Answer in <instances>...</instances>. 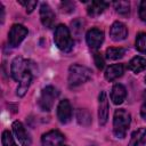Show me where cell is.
<instances>
[{"label":"cell","mask_w":146,"mask_h":146,"mask_svg":"<svg viewBox=\"0 0 146 146\" xmlns=\"http://www.w3.org/2000/svg\"><path fill=\"white\" fill-rule=\"evenodd\" d=\"M131 122V115L123 108H119L114 112L113 117V132L117 138H124L127 130Z\"/></svg>","instance_id":"1"},{"label":"cell","mask_w":146,"mask_h":146,"mask_svg":"<svg viewBox=\"0 0 146 146\" xmlns=\"http://www.w3.org/2000/svg\"><path fill=\"white\" fill-rule=\"evenodd\" d=\"M91 78V71L90 68L79 65V64H73L68 68V84L70 87H78Z\"/></svg>","instance_id":"2"},{"label":"cell","mask_w":146,"mask_h":146,"mask_svg":"<svg viewBox=\"0 0 146 146\" xmlns=\"http://www.w3.org/2000/svg\"><path fill=\"white\" fill-rule=\"evenodd\" d=\"M54 41L58 49H60L64 52H68L73 48V39L71 36L70 30L67 26L64 24H59L56 30H55V35H54Z\"/></svg>","instance_id":"3"},{"label":"cell","mask_w":146,"mask_h":146,"mask_svg":"<svg viewBox=\"0 0 146 146\" xmlns=\"http://www.w3.org/2000/svg\"><path fill=\"white\" fill-rule=\"evenodd\" d=\"M58 95H59V91L52 86H47L46 88H43L41 90V94L38 99V104H39L40 108L42 111H47V112L50 111L52 108L54 103L57 99Z\"/></svg>","instance_id":"4"},{"label":"cell","mask_w":146,"mask_h":146,"mask_svg":"<svg viewBox=\"0 0 146 146\" xmlns=\"http://www.w3.org/2000/svg\"><path fill=\"white\" fill-rule=\"evenodd\" d=\"M29 71H31L30 60H26L21 56H17L13 59L11 66H10V74L15 81L19 82L21 79L24 76V74Z\"/></svg>","instance_id":"5"},{"label":"cell","mask_w":146,"mask_h":146,"mask_svg":"<svg viewBox=\"0 0 146 146\" xmlns=\"http://www.w3.org/2000/svg\"><path fill=\"white\" fill-rule=\"evenodd\" d=\"M27 35V29L22 24H14L8 33V41L11 47H17Z\"/></svg>","instance_id":"6"},{"label":"cell","mask_w":146,"mask_h":146,"mask_svg":"<svg viewBox=\"0 0 146 146\" xmlns=\"http://www.w3.org/2000/svg\"><path fill=\"white\" fill-rule=\"evenodd\" d=\"M108 100L105 91H100L98 96V120L100 125H105L108 119Z\"/></svg>","instance_id":"7"},{"label":"cell","mask_w":146,"mask_h":146,"mask_svg":"<svg viewBox=\"0 0 146 146\" xmlns=\"http://www.w3.org/2000/svg\"><path fill=\"white\" fill-rule=\"evenodd\" d=\"M40 19H41L42 25L48 29L52 27L55 24L56 15L52 11V9L50 8V6L46 2L41 3V6H40Z\"/></svg>","instance_id":"8"},{"label":"cell","mask_w":146,"mask_h":146,"mask_svg":"<svg viewBox=\"0 0 146 146\" xmlns=\"http://www.w3.org/2000/svg\"><path fill=\"white\" fill-rule=\"evenodd\" d=\"M86 41L91 49H98L104 41V32L99 29H91L86 34Z\"/></svg>","instance_id":"9"},{"label":"cell","mask_w":146,"mask_h":146,"mask_svg":"<svg viewBox=\"0 0 146 146\" xmlns=\"http://www.w3.org/2000/svg\"><path fill=\"white\" fill-rule=\"evenodd\" d=\"M57 117L60 123L66 124L72 119V106L67 99H63L59 102L57 106Z\"/></svg>","instance_id":"10"},{"label":"cell","mask_w":146,"mask_h":146,"mask_svg":"<svg viewBox=\"0 0 146 146\" xmlns=\"http://www.w3.org/2000/svg\"><path fill=\"white\" fill-rule=\"evenodd\" d=\"M64 141V135L58 130H51L42 135L41 145L42 146H60Z\"/></svg>","instance_id":"11"},{"label":"cell","mask_w":146,"mask_h":146,"mask_svg":"<svg viewBox=\"0 0 146 146\" xmlns=\"http://www.w3.org/2000/svg\"><path fill=\"white\" fill-rule=\"evenodd\" d=\"M13 131H14L16 138L18 139V141L22 144V146H31V144H32L31 137L27 133V131L25 130V128L22 124V122L15 121L13 123Z\"/></svg>","instance_id":"12"},{"label":"cell","mask_w":146,"mask_h":146,"mask_svg":"<svg viewBox=\"0 0 146 146\" xmlns=\"http://www.w3.org/2000/svg\"><path fill=\"white\" fill-rule=\"evenodd\" d=\"M110 36L113 41H122L128 36V29L122 22H114L110 29Z\"/></svg>","instance_id":"13"},{"label":"cell","mask_w":146,"mask_h":146,"mask_svg":"<svg viewBox=\"0 0 146 146\" xmlns=\"http://www.w3.org/2000/svg\"><path fill=\"white\" fill-rule=\"evenodd\" d=\"M127 97V90L123 84L115 83L111 90V100L115 105H120L123 103V100Z\"/></svg>","instance_id":"14"},{"label":"cell","mask_w":146,"mask_h":146,"mask_svg":"<svg viewBox=\"0 0 146 146\" xmlns=\"http://www.w3.org/2000/svg\"><path fill=\"white\" fill-rule=\"evenodd\" d=\"M124 73V65L123 64H113L111 66H108L105 70V79L107 81H114L117 78L122 76Z\"/></svg>","instance_id":"15"},{"label":"cell","mask_w":146,"mask_h":146,"mask_svg":"<svg viewBox=\"0 0 146 146\" xmlns=\"http://www.w3.org/2000/svg\"><path fill=\"white\" fill-rule=\"evenodd\" d=\"M108 6V2L106 1H91L87 8V13L91 17L99 16Z\"/></svg>","instance_id":"16"},{"label":"cell","mask_w":146,"mask_h":146,"mask_svg":"<svg viewBox=\"0 0 146 146\" xmlns=\"http://www.w3.org/2000/svg\"><path fill=\"white\" fill-rule=\"evenodd\" d=\"M146 144V128H139L132 132L128 146H144Z\"/></svg>","instance_id":"17"},{"label":"cell","mask_w":146,"mask_h":146,"mask_svg":"<svg viewBox=\"0 0 146 146\" xmlns=\"http://www.w3.org/2000/svg\"><path fill=\"white\" fill-rule=\"evenodd\" d=\"M128 67H129L130 71H132L136 74L137 73H140V72H143V71L146 70V59L143 58V57H140V56H136V57H133L129 62Z\"/></svg>","instance_id":"18"},{"label":"cell","mask_w":146,"mask_h":146,"mask_svg":"<svg viewBox=\"0 0 146 146\" xmlns=\"http://www.w3.org/2000/svg\"><path fill=\"white\" fill-rule=\"evenodd\" d=\"M31 81H32V73H31V71H29V72H26L24 74V76L21 79V81L18 83V87H17V96L23 97L26 94V91H27V89H29V87L31 84Z\"/></svg>","instance_id":"19"},{"label":"cell","mask_w":146,"mask_h":146,"mask_svg":"<svg viewBox=\"0 0 146 146\" xmlns=\"http://www.w3.org/2000/svg\"><path fill=\"white\" fill-rule=\"evenodd\" d=\"M124 54H125V49L124 48L111 47V48H107V50H106V58L111 59V60H116V59L122 58L124 56Z\"/></svg>","instance_id":"20"},{"label":"cell","mask_w":146,"mask_h":146,"mask_svg":"<svg viewBox=\"0 0 146 146\" xmlns=\"http://www.w3.org/2000/svg\"><path fill=\"white\" fill-rule=\"evenodd\" d=\"M76 120H78L79 124L84 125V127H88V125L91 124V115L84 108L78 110V112H76Z\"/></svg>","instance_id":"21"},{"label":"cell","mask_w":146,"mask_h":146,"mask_svg":"<svg viewBox=\"0 0 146 146\" xmlns=\"http://www.w3.org/2000/svg\"><path fill=\"white\" fill-rule=\"evenodd\" d=\"M115 10L123 16H128L130 13V3L129 1H115L113 3Z\"/></svg>","instance_id":"22"},{"label":"cell","mask_w":146,"mask_h":146,"mask_svg":"<svg viewBox=\"0 0 146 146\" xmlns=\"http://www.w3.org/2000/svg\"><path fill=\"white\" fill-rule=\"evenodd\" d=\"M136 49L139 52L146 55V33L140 32V33L137 34V38H136Z\"/></svg>","instance_id":"23"},{"label":"cell","mask_w":146,"mask_h":146,"mask_svg":"<svg viewBox=\"0 0 146 146\" xmlns=\"http://www.w3.org/2000/svg\"><path fill=\"white\" fill-rule=\"evenodd\" d=\"M1 141H2V146H17L14 141V138L11 136V132L8 130H5L2 132L1 136Z\"/></svg>","instance_id":"24"},{"label":"cell","mask_w":146,"mask_h":146,"mask_svg":"<svg viewBox=\"0 0 146 146\" xmlns=\"http://www.w3.org/2000/svg\"><path fill=\"white\" fill-rule=\"evenodd\" d=\"M71 25H72V32H73V34L76 35V36H79L82 33V31H83V22L78 18V19L73 21Z\"/></svg>","instance_id":"25"},{"label":"cell","mask_w":146,"mask_h":146,"mask_svg":"<svg viewBox=\"0 0 146 146\" xmlns=\"http://www.w3.org/2000/svg\"><path fill=\"white\" fill-rule=\"evenodd\" d=\"M22 6H24V8L26 9V13H32L34 9H35V7H36V5H38V1H35V0H31V1H23V0H19L18 1Z\"/></svg>","instance_id":"26"},{"label":"cell","mask_w":146,"mask_h":146,"mask_svg":"<svg viewBox=\"0 0 146 146\" xmlns=\"http://www.w3.org/2000/svg\"><path fill=\"white\" fill-rule=\"evenodd\" d=\"M139 17L146 23V1H141L139 5Z\"/></svg>","instance_id":"27"},{"label":"cell","mask_w":146,"mask_h":146,"mask_svg":"<svg viewBox=\"0 0 146 146\" xmlns=\"http://www.w3.org/2000/svg\"><path fill=\"white\" fill-rule=\"evenodd\" d=\"M94 58H95V64H96V66L99 68V70H102L103 67H104V59H103V57L100 56V54H98V52H95V55H94Z\"/></svg>","instance_id":"28"},{"label":"cell","mask_w":146,"mask_h":146,"mask_svg":"<svg viewBox=\"0 0 146 146\" xmlns=\"http://www.w3.org/2000/svg\"><path fill=\"white\" fill-rule=\"evenodd\" d=\"M140 115H141V117L144 120H146V100L144 102V104L140 107Z\"/></svg>","instance_id":"29"},{"label":"cell","mask_w":146,"mask_h":146,"mask_svg":"<svg viewBox=\"0 0 146 146\" xmlns=\"http://www.w3.org/2000/svg\"><path fill=\"white\" fill-rule=\"evenodd\" d=\"M0 11H1V16H0V18H1V23H3V17H5V8H3V6L0 3Z\"/></svg>","instance_id":"30"},{"label":"cell","mask_w":146,"mask_h":146,"mask_svg":"<svg viewBox=\"0 0 146 146\" xmlns=\"http://www.w3.org/2000/svg\"><path fill=\"white\" fill-rule=\"evenodd\" d=\"M60 146H67V145H63V144H62V145H60Z\"/></svg>","instance_id":"31"},{"label":"cell","mask_w":146,"mask_h":146,"mask_svg":"<svg viewBox=\"0 0 146 146\" xmlns=\"http://www.w3.org/2000/svg\"><path fill=\"white\" fill-rule=\"evenodd\" d=\"M89 146H95V145H89Z\"/></svg>","instance_id":"32"},{"label":"cell","mask_w":146,"mask_h":146,"mask_svg":"<svg viewBox=\"0 0 146 146\" xmlns=\"http://www.w3.org/2000/svg\"><path fill=\"white\" fill-rule=\"evenodd\" d=\"M145 82H146V78H145Z\"/></svg>","instance_id":"33"}]
</instances>
